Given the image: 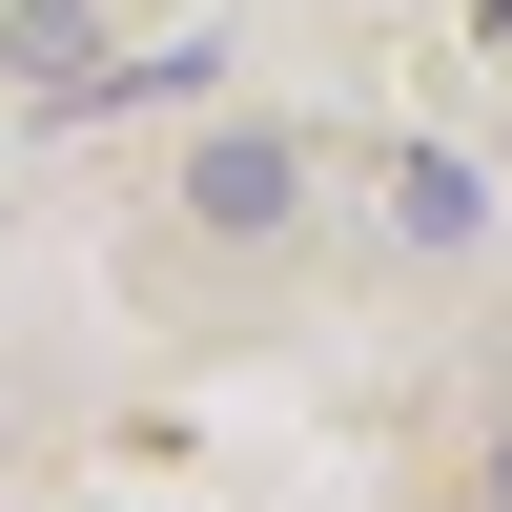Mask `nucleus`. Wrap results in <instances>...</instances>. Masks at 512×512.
<instances>
[{"label":"nucleus","mask_w":512,"mask_h":512,"mask_svg":"<svg viewBox=\"0 0 512 512\" xmlns=\"http://www.w3.org/2000/svg\"><path fill=\"white\" fill-rule=\"evenodd\" d=\"M390 226H410V246H472V226H492V185H472L451 144H410V164H390Z\"/></svg>","instance_id":"obj_3"},{"label":"nucleus","mask_w":512,"mask_h":512,"mask_svg":"<svg viewBox=\"0 0 512 512\" xmlns=\"http://www.w3.org/2000/svg\"><path fill=\"white\" fill-rule=\"evenodd\" d=\"M185 205H205V226H246V246H267L287 205H308V144H287V123H226V144L185 164Z\"/></svg>","instance_id":"obj_1"},{"label":"nucleus","mask_w":512,"mask_h":512,"mask_svg":"<svg viewBox=\"0 0 512 512\" xmlns=\"http://www.w3.org/2000/svg\"><path fill=\"white\" fill-rule=\"evenodd\" d=\"M0 62H21L41 103H82V82H103V21H82V0H21V21H0Z\"/></svg>","instance_id":"obj_2"},{"label":"nucleus","mask_w":512,"mask_h":512,"mask_svg":"<svg viewBox=\"0 0 512 512\" xmlns=\"http://www.w3.org/2000/svg\"><path fill=\"white\" fill-rule=\"evenodd\" d=\"M492 492H512V451H492Z\"/></svg>","instance_id":"obj_4"}]
</instances>
